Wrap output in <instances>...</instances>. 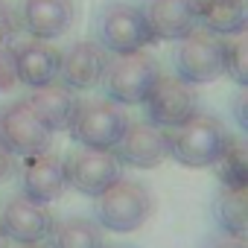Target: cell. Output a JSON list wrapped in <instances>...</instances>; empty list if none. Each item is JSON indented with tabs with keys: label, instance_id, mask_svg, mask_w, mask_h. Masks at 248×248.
Instances as JSON below:
<instances>
[{
	"label": "cell",
	"instance_id": "29",
	"mask_svg": "<svg viewBox=\"0 0 248 248\" xmlns=\"http://www.w3.org/2000/svg\"><path fill=\"white\" fill-rule=\"evenodd\" d=\"M18 248H47L44 242H32V245H18Z\"/></svg>",
	"mask_w": 248,
	"mask_h": 248
},
{
	"label": "cell",
	"instance_id": "13",
	"mask_svg": "<svg viewBox=\"0 0 248 248\" xmlns=\"http://www.w3.org/2000/svg\"><path fill=\"white\" fill-rule=\"evenodd\" d=\"M67 167L59 155L53 152H38V155H30L24 158V167H21V196L32 199V202H41V204H50L56 199L64 196L67 190Z\"/></svg>",
	"mask_w": 248,
	"mask_h": 248
},
{
	"label": "cell",
	"instance_id": "21",
	"mask_svg": "<svg viewBox=\"0 0 248 248\" xmlns=\"http://www.w3.org/2000/svg\"><path fill=\"white\" fill-rule=\"evenodd\" d=\"M216 175H219V184L228 187V190H245L248 187V146L242 138H228L222 155L216 158L213 164Z\"/></svg>",
	"mask_w": 248,
	"mask_h": 248
},
{
	"label": "cell",
	"instance_id": "2",
	"mask_svg": "<svg viewBox=\"0 0 248 248\" xmlns=\"http://www.w3.org/2000/svg\"><path fill=\"white\" fill-rule=\"evenodd\" d=\"M225 123L213 114H193L184 126L170 132V158L187 170H204L213 167L228 143Z\"/></svg>",
	"mask_w": 248,
	"mask_h": 248
},
{
	"label": "cell",
	"instance_id": "26",
	"mask_svg": "<svg viewBox=\"0 0 248 248\" xmlns=\"http://www.w3.org/2000/svg\"><path fill=\"white\" fill-rule=\"evenodd\" d=\"M12 172H15V155L0 143V184H3L6 178H12Z\"/></svg>",
	"mask_w": 248,
	"mask_h": 248
},
{
	"label": "cell",
	"instance_id": "1",
	"mask_svg": "<svg viewBox=\"0 0 248 248\" xmlns=\"http://www.w3.org/2000/svg\"><path fill=\"white\" fill-rule=\"evenodd\" d=\"M155 213V196L146 184L126 178L114 181L102 196H96V225L111 233H132L143 228Z\"/></svg>",
	"mask_w": 248,
	"mask_h": 248
},
{
	"label": "cell",
	"instance_id": "28",
	"mask_svg": "<svg viewBox=\"0 0 248 248\" xmlns=\"http://www.w3.org/2000/svg\"><path fill=\"white\" fill-rule=\"evenodd\" d=\"M0 248H12V242H9V236H6L3 228H0Z\"/></svg>",
	"mask_w": 248,
	"mask_h": 248
},
{
	"label": "cell",
	"instance_id": "3",
	"mask_svg": "<svg viewBox=\"0 0 248 248\" xmlns=\"http://www.w3.org/2000/svg\"><path fill=\"white\" fill-rule=\"evenodd\" d=\"M158 76H161L158 59L146 50H138L126 56H111L99 85L105 91V99L117 105H143Z\"/></svg>",
	"mask_w": 248,
	"mask_h": 248
},
{
	"label": "cell",
	"instance_id": "16",
	"mask_svg": "<svg viewBox=\"0 0 248 248\" xmlns=\"http://www.w3.org/2000/svg\"><path fill=\"white\" fill-rule=\"evenodd\" d=\"M15 50V70H18V82L24 88H44V85H53L59 79V59H62V50H56L53 44L47 41H24Z\"/></svg>",
	"mask_w": 248,
	"mask_h": 248
},
{
	"label": "cell",
	"instance_id": "20",
	"mask_svg": "<svg viewBox=\"0 0 248 248\" xmlns=\"http://www.w3.org/2000/svg\"><path fill=\"white\" fill-rule=\"evenodd\" d=\"M213 219L222 233L248 236V193L222 187L213 199Z\"/></svg>",
	"mask_w": 248,
	"mask_h": 248
},
{
	"label": "cell",
	"instance_id": "24",
	"mask_svg": "<svg viewBox=\"0 0 248 248\" xmlns=\"http://www.w3.org/2000/svg\"><path fill=\"white\" fill-rule=\"evenodd\" d=\"M12 47H0V93H9L21 85L18 70H15V50Z\"/></svg>",
	"mask_w": 248,
	"mask_h": 248
},
{
	"label": "cell",
	"instance_id": "11",
	"mask_svg": "<svg viewBox=\"0 0 248 248\" xmlns=\"http://www.w3.org/2000/svg\"><path fill=\"white\" fill-rule=\"evenodd\" d=\"M56 219L47 204L32 202L27 196H12L0 213V228L6 231L9 242L15 245H32V242H47Z\"/></svg>",
	"mask_w": 248,
	"mask_h": 248
},
{
	"label": "cell",
	"instance_id": "4",
	"mask_svg": "<svg viewBox=\"0 0 248 248\" xmlns=\"http://www.w3.org/2000/svg\"><path fill=\"white\" fill-rule=\"evenodd\" d=\"M96 44L108 56H126V53H138V50H146L149 44H155V35H152L140 6L117 0V3L102 6V12L96 18Z\"/></svg>",
	"mask_w": 248,
	"mask_h": 248
},
{
	"label": "cell",
	"instance_id": "23",
	"mask_svg": "<svg viewBox=\"0 0 248 248\" xmlns=\"http://www.w3.org/2000/svg\"><path fill=\"white\" fill-rule=\"evenodd\" d=\"M21 32H24V27H21L18 9L9 0H0V47H12Z\"/></svg>",
	"mask_w": 248,
	"mask_h": 248
},
{
	"label": "cell",
	"instance_id": "7",
	"mask_svg": "<svg viewBox=\"0 0 248 248\" xmlns=\"http://www.w3.org/2000/svg\"><path fill=\"white\" fill-rule=\"evenodd\" d=\"M143 105H146V120L149 123L172 132V129L184 126L193 114H199V93H196V85H187L175 73L172 76L161 73Z\"/></svg>",
	"mask_w": 248,
	"mask_h": 248
},
{
	"label": "cell",
	"instance_id": "8",
	"mask_svg": "<svg viewBox=\"0 0 248 248\" xmlns=\"http://www.w3.org/2000/svg\"><path fill=\"white\" fill-rule=\"evenodd\" d=\"M50 140H53V132L32 111V105L27 99H18L0 111V143L15 158H30V155L47 152Z\"/></svg>",
	"mask_w": 248,
	"mask_h": 248
},
{
	"label": "cell",
	"instance_id": "5",
	"mask_svg": "<svg viewBox=\"0 0 248 248\" xmlns=\"http://www.w3.org/2000/svg\"><path fill=\"white\" fill-rule=\"evenodd\" d=\"M225 41L222 35L196 27L184 38H178L175 47V76L187 85H210L219 76H225Z\"/></svg>",
	"mask_w": 248,
	"mask_h": 248
},
{
	"label": "cell",
	"instance_id": "6",
	"mask_svg": "<svg viewBox=\"0 0 248 248\" xmlns=\"http://www.w3.org/2000/svg\"><path fill=\"white\" fill-rule=\"evenodd\" d=\"M129 114L123 111V105L111 99H79L73 120L67 132L79 146L88 149H114L129 126Z\"/></svg>",
	"mask_w": 248,
	"mask_h": 248
},
{
	"label": "cell",
	"instance_id": "19",
	"mask_svg": "<svg viewBox=\"0 0 248 248\" xmlns=\"http://www.w3.org/2000/svg\"><path fill=\"white\" fill-rule=\"evenodd\" d=\"M47 248H105V233L93 219L70 216L53 225Z\"/></svg>",
	"mask_w": 248,
	"mask_h": 248
},
{
	"label": "cell",
	"instance_id": "25",
	"mask_svg": "<svg viewBox=\"0 0 248 248\" xmlns=\"http://www.w3.org/2000/svg\"><path fill=\"white\" fill-rule=\"evenodd\" d=\"M202 248H248V239L245 236H231V233H213L207 236V242Z\"/></svg>",
	"mask_w": 248,
	"mask_h": 248
},
{
	"label": "cell",
	"instance_id": "9",
	"mask_svg": "<svg viewBox=\"0 0 248 248\" xmlns=\"http://www.w3.org/2000/svg\"><path fill=\"white\" fill-rule=\"evenodd\" d=\"M64 167H67V184L88 199L102 196L114 181L123 178V164L117 161L111 149L79 146L76 152L64 158Z\"/></svg>",
	"mask_w": 248,
	"mask_h": 248
},
{
	"label": "cell",
	"instance_id": "17",
	"mask_svg": "<svg viewBox=\"0 0 248 248\" xmlns=\"http://www.w3.org/2000/svg\"><path fill=\"white\" fill-rule=\"evenodd\" d=\"M196 21L222 38L242 35L248 27L245 0H196Z\"/></svg>",
	"mask_w": 248,
	"mask_h": 248
},
{
	"label": "cell",
	"instance_id": "22",
	"mask_svg": "<svg viewBox=\"0 0 248 248\" xmlns=\"http://www.w3.org/2000/svg\"><path fill=\"white\" fill-rule=\"evenodd\" d=\"M225 76H231L239 88L248 85V38H245V32L225 41Z\"/></svg>",
	"mask_w": 248,
	"mask_h": 248
},
{
	"label": "cell",
	"instance_id": "14",
	"mask_svg": "<svg viewBox=\"0 0 248 248\" xmlns=\"http://www.w3.org/2000/svg\"><path fill=\"white\" fill-rule=\"evenodd\" d=\"M18 15H21L24 32H30V38L56 41L73 27L76 6H73V0H24Z\"/></svg>",
	"mask_w": 248,
	"mask_h": 248
},
{
	"label": "cell",
	"instance_id": "10",
	"mask_svg": "<svg viewBox=\"0 0 248 248\" xmlns=\"http://www.w3.org/2000/svg\"><path fill=\"white\" fill-rule=\"evenodd\" d=\"M123 167L132 170H155L170 158V132L155 123H129L120 143L111 149Z\"/></svg>",
	"mask_w": 248,
	"mask_h": 248
},
{
	"label": "cell",
	"instance_id": "15",
	"mask_svg": "<svg viewBox=\"0 0 248 248\" xmlns=\"http://www.w3.org/2000/svg\"><path fill=\"white\" fill-rule=\"evenodd\" d=\"M140 12L155 35V41H178L190 30L199 27L196 0H146Z\"/></svg>",
	"mask_w": 248,
	"mask_h": 248
},
{
	"label": "cell",
	"instance_id": "12",
	"mask_svg": "<svg viewBox=\"0 0 248 248\" xmlns=\"http://www.w3.org/2000/svg\"><path fill=\"white\" fill-rule=\"evenodd\" d=\"M108 53L96 41H73L59 59V85L67 91H91L102 82Z\"/></svg>",
	"mask_w": 248,
	"mask_h": 248
},
{
	"label": "cell",
	"instance_id": "27",
	"mask_svg": "<svg viewBox=\"0 0 248 248\" xmlns=\"http://www.w3.org/2000/svg\"><path fill=\"white\" fill-rule=\"evenodd\" d=\"M236 120H239L242 129L248 126V117H245V93H239V99H236Z\"/></svg>",
	"mask_w": 248,
	"mask_h": 248
},
{
	"label": "cell",
	"instance_id": "18",
	"mask_svg": "<svg viewBox=\"0 0 248 248\" xmlns=\"http://www.w3.org/2000/svg\"><path fill=\"white\" fill-rule=\"evenodd\" d=\"M27 102L47 123V129L56 135V132H67L79 99L73 96V91H67L59 82H53V85H44V88H32V93L27 96Z\"/></svg>",
	"mask_w": 248,
	"mask_h": 248
}]
</instances>
